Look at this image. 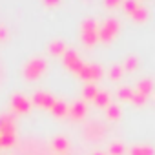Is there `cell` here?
<instances>
[{"instance_id": "1", "label": "cell", "mask_w": 155, "mask_h": 155, "mask_svg": "<svg viewBox=\"0 0 155 155\" xmlns=\"http://www.w3.org/2000/svg\"><path fill=\"white\" fill-rule=\"evenodd\" d=\"M133 155H151V150H144V148L139 150L137 148V150H133Z\"/></svg>"}]
</instances>
